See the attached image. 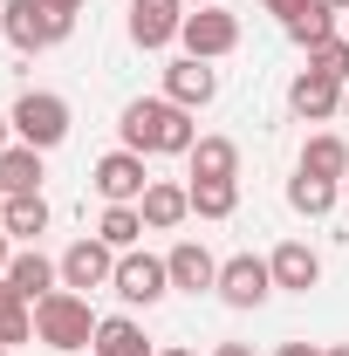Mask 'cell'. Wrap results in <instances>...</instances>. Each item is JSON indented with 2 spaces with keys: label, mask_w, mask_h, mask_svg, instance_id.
<instances>
[{
  "label": "cell",
  "mask_w": 349,
  "mask_h": 356,
  "mask_svg": "<svg viewBox=\"0 0 349 356\" xmlns=\"http://www.w3.org/2000/svg\"><path fill=\"white\" fill-rule=\"evenodd\" d=\"M0 7H7V0H0Z\"/></svg>",
  "instance_id": "44"
},
{
  "label": "cell",
  "mask_w": 349,
  "mask_h": 356,
  "mask_svg": "<svg viewBox=\"0 0 349 356\" xmlns=\"http://www.w3.org/2000/svg\"><path fill=\"white\" fill-rule=\"evenodd\" d=\"M343 35H349V14H343Z\"/></svg>",
  "instance_id": "41"
},
{
  "label": "cell",
  "mask_w": 349,
  "mask_h": 356,
  "mask_svg": "<svg viewBox=\"0 0 349 356\" xmlns=\"http://www.w3.org/2000/svg\"><path fill=\"white\" fill-rule=\"evenodd\" d=\"M89 350H96V356H158V350H151V336L137 329L131 315H103V322H96V343H89Z\"/></svg>",
  "instance_id": "17"
},
{
  "label": "cell",
  "mask_w": 349,
  "mask_h": 356,
  "mask_svg": "<svg viewBox=\"0 0 349 356\" xmlns=\"http://www.w3.org/2000/svg\"><path fill=\"white\" fill-rule=\"evenodd\" d=\"M7 261H14V233L0 226V281H7Z\"/></svg>",
  "instance_id": "29"
},
{
  "label": "cell",
  "mask_w": 349,
  "mask_h": 356,
  "mask_svg": "<svg viewBox=\"0 0 349 356\" xmlns=\"http://www.w3.org/2000/svg\"><path fill=\"white\" fill-rule=\"evenodd\" d=\"M343 117H349V89H343Z\"/></svg>",
  "instance_id": "39"
},
{
  "label": "cell",
  "mask_w": 349,
  "mask_h": 356,
  "mask_svg": "<svg viewBox=\"0 0 349 356\" xmlns=\"http://www.w3.org/2000/svg\"><path fill=\"white\" fill-rule=\"evenodd\" d=\"M7 144H14V117H0V151H7Z\"/></svg>",
  "instance_id": "32"
},
{
  "label": "cell",
  "mask_w": 349,
  "mask_h": 356,
  "mask_svg": "<svg viewBox=\"0 0 349 356\" xmlns=\"http://www.w3.org/2000/svg\"><path fill=\"white\" fill-rule=\"evenodd\" d=\"M295 172H308V178H336V185H343V178H349V144H343L336 131L308 137V144H302V165H295Z\"/></svg>",
  "instance_id": "18"
},
{
  "label": "cell",
  "mask_w": 349,
  "mask_h": 356,
  "mask_svg": "<svg viewBox=\"0 0 349 356\" xmlns=\"http://www.w3.org/2000/svg\"><path fill=\"white\" fill-rule=\"evenodd\" d=\"M322 7H336V14H349V0H322Z\"/></svg>",
  "instance_id": "34"
},
{
  "label": "cell",
  "mask_w": 349,
  "mask_h": 356,
  "mask_svg": "<svg viewBox=\"0 0 349 356\" xmlns=\"http://www.w3.org/2000/svg\"><path fill=\"white\" fill-rule=\"evenodd\" d=\"M117 281V247H103L96 233L76 240L69 254H62V288H76V295H96V288H110Z\"/></svg>",
  "instance_id": "9"
},
{
  "label": "cell",
  "mask_w": 349,
  "mask_h": 356,
  "mask_svg": "<svg viewBox=\"0 0 349 356\" xmlns=\"http://www.w3.org/2000/svg\"><path fill=\"white\" fill-rule=\"evenodd\" d=\"M192 213L199 220H233L240 213V178H192Z\"/></svg>",
  "instance_id": "22"
},
{
  "label": "cell",
  "mask_w": 349,
  "mask_h": 356,
  "mask_svg": "<svg viewBox=\"0 0 349 356\" xmlns=\"http://www.w3.org/2000/svg\"><path fill=\"white\" fill-rule=\"evenodd\" d=\"M165 267H172V288H185V295H213L219 288V261L206 254V240H178L165 254Z\"/></svg>",
  "instance_id": "14"
},
{
  "label": "cell",
  "mask_w": 349,
  "mask_h": 356,
  "mask_svg": "<svg viewBox=\"0 0 349 356\" xmlns=\"http://www.w3.org/2000/svg\"><path fill=\"white\" fill-rule=\"evenodd\" d=\"M137 233H151L137 206H103V220H96V240H103V247H117V254H131V247H137Z\"/></svg>",
  "instance_id": "26"
},
{
  "label": "cell",
  "mask_w": 349,
  "mask_h": 356,
  "mask_svg": "<svg viewBox=\"0 0 349 356\" xmlns=\"http://www.w3.org/2000/svg\"><path fill=\"white\" fill-rule=\"evenodd\" d=\"M131 42L137 48H172L185 28V0H131Z\"/></svg>",
  "instance_id": "10"
},
{
  "label": "cell",
  "mask_w": 349,
  "mask_h": 356,
  "mask_svg": "<svg viewBox=\"0 0 349 356\" xmlns=\"http://www.w3.org/2000/svg\"><path fill=\"white\" fill-rule=\"evenodd\" d=\"M137 213H144V226H151V233H172L178 220H192V192H185V185H172V178H151V192L137 199Z\"/></svg>",
  "instance_id": "15"
},
{
  "label": "cell",
  "mask_w": 349,
  "mask_h": 356,
  "mask_svg": "<svg viewBox=\"0 0 349 356\" xmlns=\"http://www.w3.org/2000/svg\"><path fill=\"white\" fill-rule=\"evenodd\" d=\"M48 7H62V14H76V7H83V0H48Z\"/></svg>",
  "instance_id": "33"
},
{
  "label": "cell",
  "mask_w": 349,
  "mask_h": 356,
  "mask_svg": "<svg viewBox=\"0 0 349 356\" xmlns=\"http://www.w3.org/2000/svg\"><path fill=\"white\" fill-rule=\"evenodd\" d=\"M336 199H343V185H336V178H308V172L288 178V206H295L302 220H329V213H336Z\"/></svg>",
  "instance_id": "19"
},
{
  "label": "cell",
  "mask_w": 349,
  "mask_h": 356,
  "mask_svg": "<svg viewBox=\"0 0 349 356\" xmlns=\"http://www.w3.org/2000/svg\"><path fill=\"white\" fill-rule=\"evenodd\" d=\"M267 14H281V21H288V14H295V7H302V0H261Z\"/></svg>",
  "instance_id": "30"
},
{
  "label": "cell",
  "mask_w": 349,
  "mask_h": 356,
  "mask_svg": "<svg viewBox=\"0 0 349 356\" xmlns=\"http://www.w3.org/2000/svg\"><path fill=\"white\" fill-rule=\"evenodd\" d=\"M0 35L21 48V55H42V48L76 35V14H62V7H48V0H7V7H0Z\"/></svg>",
  "instance_id": "3"
},
{
  "label": "cell",
  "mask_w": 349,
  "mask_h": 356,
  "mask_svg": "<svg viewBox=\"0 0 349 356\" xmlns=\"http://www.w3.org/2000/svg\"><path fill=\"white\" fill-rule=\"evenodd\" d=\"M178 42H185V55H199V62H219V55L240 48V14H226V7H199V14H185Z\"/></svg>",
  "instance_id": "7"
},
{
  "label": "cell",
  "mask_w": 349,
  "mask_h": 356,
  "mask_svg": "<svg viewBox=\"0 0 349 356\" xmlns=\"http://www.w3.org/2000/svg\"><path fill=\"white\" fill-rule=\"evenodd\" d=\"M158 356H199V350H158Z\"/></svg>",
  "instance_id": "35"
},
{
  "label": "cell",
  "mask_w": 349,
  "mask_h": 356,
  "mask_svg": "<svg viewBox=\"0 0 349 356\" xmlns=\"http://www.w3.org/2000/svg\"><path fill=\"white\" fill-rule=\"evenodd\" d=\"M165 96H172L178 110H206L219 96V69L199 62V55H178V62H165Z\"/></svg>",
  "instance_id": "11"
},
{
  "label": "cell",
  "mask_w": 349,
  "mask_h": 356,
  "mask_svg": "<svg viewBox=\"0 0 349 356\" xmlns=\"http://www.w3.org/2000/svg\"><path fill=\"white\" fill-rule=\"evenodd\" d=\"M281 28H288V42H295V48H322L329 35H336V7H322V0H302V7L281 21Z\"/></svg>",
  "instance_id": "24"
},
{
  "label": "cell",
  "mask_w": 349,
  "mask_h": 356,
  "mask_svg": "<svg viewBox=\"0 0 349 356\" xmlns=\"http://www.w3.org/2000/svg\"><path fill=\"white\" fill-rule=\"evenodd\" d=\"M110 295L117 302H131V309H151V302H165L172 295V267L158 261V254H117V281H110Z\"/></svg>",
  "instance_id": "5"
},
{
  "label": "cell",
  "mask_w": 349,
  "mask_h": 356,
  "mask_svg": "<svg viewBox=\"0 0 349 356\" xmlns=\"http://www.w3.org/2000/svg\"><path fill=\"white\" fill-rule=\"evenodd\" d=\"M329 356H349V343H336V350H329Z\"/></svg>",
  "instance_id": "37"
},
{
  "label": "cell",
  "mask_w": 349,
  "mask_h": 356,
  "mask_svg": "<svg viewBox=\"0 0 349 356\" xmlns=\"http://www.w3.org/2000/svg\"><path fill=\"white\" fill-rule=\"evenodd\" d=\"M124 151H144V158H185L192 144H199V124H192V110H178L172 96H137L124 103Z\"/></svg>",
  "instance_id": "1"
},
{
  "label": "cell",
  "mask_w": 349,
  "mask_h": 356,
  "mask_svg": "<svg viewBox=\"0 0 349 356\" xmlns=\"http://www.w3.org/2000/svg\"><path fill=\"white\" fill-rule=\"evenodd\" d=\"M0 356H7V343H0Z\"/></svg>",
  "instance_id": "42"
},
{
  "label": "cell",
  "mask_w": 349,
  "mask_h": 356,
  "mask_svg": "<svg viewBox=\"0 0 349 356\" xmlns=\"http://www.w3.org/2000/svg\"><path fill=\"white\" fill-rule=\"evenodd\" d=\"M42 158L48 151H35V144H7V151H0V185H7V199H14V192H42Z\"/></svg>",
  "instance_id": "23"
},
{
  "label": "cell",
  "mask_w": 349,
  "mask_h": 356,
  "mask_svg": "<svg viewBox=\"0 0 349 356\" xmlns=\"http://www.w3.org/2000/svg\"><path fill=\"white\" fill-rule=\"evenodd\" d=\"M83 356H96V350H83Z\"/></svg>",
  "instance_id": "43"
},
{
  "label": "cell",
  "mask_w": 349,
  "mask_h": 356,
  "mask_svg": "<svg viewBox=\"0 0 349 356\" xmlns=\"http://www.w3.org/2000/svg\"><path fill=\"white\" fill-rule=\"evenodd\" d=\"M288 110H295L302 124H329V117L343 110V83H329V76H315V69H302V76L288 83Z\"/></svg>",
  "instance_id": "12"
},
{
  "label": "cell",
  "mask_w": 349,
  "mask_h": 356,
  "mask_svg": "<svg viewBox=\"0 0 349 356\" xmlns=\"http://www.w3.org/2000/svg\"><path fill=\"white\" fill-rule=\"evenodd\" d=\"M226 309H261L267 295H274V267L261 254H233V261H219V288H213Z\"/></svg>",
  "instance_id": "6"
},
{
  "label": "cell",
  "mask_w": 349,
  "mask_h": 356,
  "mask_svg": "<svg viewBox=\"0 0 349 356\" xmlns=\"http://www.w3.org/2000/svg\"><path fill=\"white\" fill-rule=\"evenodd\" d=\"M0 213H7V185H0Z\"/></svg>",
  "instance_id": "38"
},
{
  "label": "cell",
  "mask_w": 349,
  "mask_h": 356,
  "mask_svg": "<svg viewBox=\"0 0 349 356\" xmlns=\"http://www.w3.org/2000/svg\"><path fill=\"white\" fill-rule=\"evenodd\" d=\"M308 69L315 76H329V83H343L349 89V35H329L322 48H308Z\"/></svg>",
  "instance_id": "27"
},
{
  "label": "cell",
  "mask_w": 349,
  "mask_h": 356,
  "mask_svg": "<svg viewBox=\"0 0 349 356\" xmlns=\"http://www.w3.org/2000/svg\"><path fill=\"white\" fill-rule=\"evenodd\" d=\"M267 267H274V288H288V295H308V288L322 281V254H315L308 240H281V247L267 254Z\"/></svg>",
  "instance_id": "13"
},
{
  "label": "cell",
  "mask_w": 349,
  "mask_h": 356,
  "mask_svg": "<svg viewBox=\"0 0 349 356\" xmlns=\"http://www.w3.org/2000/svg\"><path fill=\"white\" fill-rule=\"evenodd\" d=\"M7 117H14V144H35V151H55L69 137V103L55 89H21V103Z\"/></svg>",
  "instance_id": "4"
},
{
  "label": "cell",
  "mask_w": 349,
  "mask_h": 356,
  "mask_svg": "<svg viewBox=\"0 0 349 356\" xmlns=\"http://www.w3.org/2000/svg\"><path fill=\"white\" fill-rule=\"evenodd\" d=\"M213 356H254V350H247V343H219Z\"/></svg>",
  "instance_id": "31"
},
{
  "label": "cell",
  "mask_w": 349,
  "mask_h": 356,
  "mask_svg": "<svg viewBox=\"0 0 349 356\" xmlns=\"http://www.w3.org/2000/svg\"><path fill=\"white\" fill-rule=\"evenodd\" d=\"M7 281H14L28 302H42V295L62 288V261H48V254H35V247H21V254L7 261Z\"/></svg>",
  "instance_id": "16"
},
{
  "label": "cell",
  "mask_w": 349,
  "mask_h": 356,
  "mask_svg": "<svg viewBox=\"0 0 349 356\" xmlns=\"http://www.w3.org/2000/svg\"><path fill=\"white\" fill-rule=\"evenodd\" d=\"M0 226H7L21 247H35V240L48 233V199H42V192H14L7 213H0Z\"/></svg>",
  "instance_id": "20"
},
{
  "label": "cell",
  "mask_w": 349,
  "mask_h": 356,
  "mask_svg": "<svg viewBox=\"0 0 349 356\" xmlns=\"http://www.w3.org/2000/svg\"><path fill=\"white\" fill-rule=\"evenodd\" d=\"M274 356H329V350H315V343H281Z\"/></svg>",
  "instance_id": "28"
},
{
  "label": "cell",
  "mask_w": 349,
  "mask_h": 356,
  "mask_svg": "<svg viewBox=\"0 0 349 356\" xmlns=\"http://www.w3.org/2000/svg\"><path fill=\"white\" fill-rule=\"evenodd\" d=\"M343 199H349V178H343Z\"/></svg>",
  "instance_id": "40"
},
{
  "label": "cell",
  "mask_w": 349,
  "mask_h": 356,
  "mask_svg": "<svg viewBox=\"0 0 349 356\" xmlns=\"http://www.w3.org/2000/svg\"><path fill=\"white\" fill-rule=\"evenodd\" d=\"M96 322H103V315L89 309V295L55 288V295L35 302V343H48L55 356H83L89 343H96Z\"/></svg>",
  "instance_id": "2"
},
{
  "label": "cell",
  "mask_w": 349,
  "mask_h": 356,
  "mask_svg": "<svg viewBox=\"0 0 349 356\" xmlns=\"http://www.w3.org/2000/svg\"><path fill=\"white\" fill-rule=\"evenodd\" d=\"M35 336V302L14 288V281H0V343L14 350V343H28Z\"/></svg>",
  "instance_id": "25"
},
{
  "label": "cell",
  "mask_w": 349,
  "mask_h": 356,
  "mask_svg": "<svg viewBox=\"0 0 349 356\" xmlns=\"http://www.w3.org/2000/svg\"><path fill=\"white\" fill-rule=\"evenodd\" d=\"M185 7H219V0H185Z\"/></svg>",
  "instance_id": "36"
},
{
  "label": "cell",
  "mask_w": 349,
  "mask_h": 356,
  "mask_svg": "<svg viewBox=\"0 0 349 356\" xmlns=\"http://www.w3.org/2000/svg\"><path fill=\"white\" fill-rule=\"evenodd\" d=\"M89 185L103 192V206H137V199L151 192V172H144V151H110V158H96Z\"/></svg>",
  "instance_id": "8"
},
{
  "label": "cell",
  "mask_w": 349,
  "mask_h": 356,
  "mask_svg": "<svg viewBox=\"0 0 349 356\" xmlns=\"http://www.w3.org/2000/svg\"><path fill=\"white\" fill-rule=\"evenodd\" d=\"M185 165H192V178H240V144L233 137H199L185 151Z\"/></svg>",
  "instance_id": "21"
}]
</instances>
